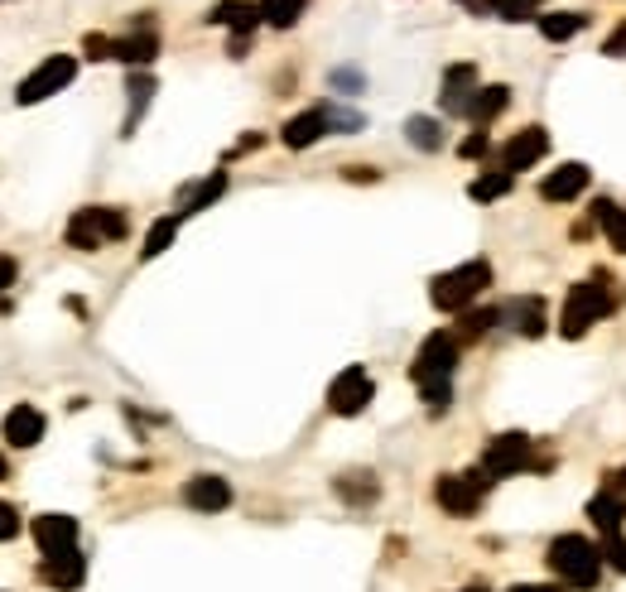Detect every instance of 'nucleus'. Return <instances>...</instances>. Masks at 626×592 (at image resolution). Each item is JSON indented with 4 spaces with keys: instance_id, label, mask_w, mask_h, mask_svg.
I'll return each mask as SVG.
<instances>
[{
    "instance_id": "1",
    "label": "nucleus",
    "mask_w": 626,
    "mask_h": 592,
    "mask_svg": "<svg viewBox=\"0 0 626 592\" xmlns=\"http://www.w3.org/2000/svg\"><path fill=\"white\" fill-rule=\"evenodd\" d=\"M617 308V294H612V279L608 275H592L584 285H574L564 294V308H559V332H564L568 342H578L592 323H602Z\"/></svg>"
},
{
    "instance_id": "2",
    "label": "nucleus",
    "mask_w": 626,
    "mask_h": 592,
    "mask_svg": "<svg viewBox=\"0 0 626 592\" xmlns=\"http://www.w3.org/2000/svg\"><path fill=\"white\" fill-rule=\"evenodd\" d=\"M544 558H550V574L574 592L598 588V578H602V550L588 540V534H559Z\"/></svg>"
},
{
    "instance_id": "3",
    "label": "nucleus",
    "mask_w": 626,
    "mask_h": 592,
    "mask_svg": "<svg viewBox=\"0 0 626 592\" xmlns=\"http://www.w3.org/2000/svg\"><path fill=\"white\" fill-rule=\"evenodd\" d=\"M458 352H463V338H458V332H429V338L420 342L415 362H410V381H415L420 390L453 386Z\"/></svg>"
},
{
    "instance_id": "4",
    "label": "nucleus",
    "mask_w": 626,
    "mask_h": 592,
    "mask_svg": "<svg viewBox=\"0 0 626 592\" xmlns=\"http://www.w3.org/2000/svg\"><path fill=\"white\" fill-rule=\"evenodd\" d=\"M487 285H491V265L487 261H463L458 270L434 275L429 299H434V308H439V314H463V308L473 304Z\"/></svg>"
},
{
    "instance_id": "5",
    "label": "nucleus",
    "mask_w": 626,
    "mask_h": 592,
    "mask_svg": "<svg viewBox=\"0 0 626 592\" xmlns=\"http://www.w3.org/2000/svg\"><path fill=\"white\" fill-rule=\"evenodd\" d=\"M130 217L121 207H77L68 222V245L73 251H102L107 241H126Z\"/></svg>"
},
{
    "instance_id": "6",
    "label": "nucleus",
    "mask_w": 626,
    "mask_h": 592,
    "mask_svg": "<svg viewBox=\"0 0 626 592\" xmlns=\"http://www.w3.org/2000/svg\"><path fill=\"white\" fill-rule=\"evenodd\" d=\"M73 77H77V59H68V53H53V59H43L39 68L15 87V102H20V106H35V102H43V97L63 92Z\"/></svg>"
},
{
    "instance_id": "7",
    "label": "nucleus",
    "mask_w": 626,
    "mask_h": 592,
    "mask_svg": "<svg viewBox=\"0 0 626 592\" xmlns=\"http://www.w3.org/2000/svg\"><path fill=\"white\" fill-rule=\"evenodd\" d=\"M530 449H535V439H525V433H497L483 453V477L487 482H501V477L525 473V467H530Z\"/></svg>"
},
{
    "instance_id": "8",
    "label": "nucleus",
    "mask_w": 626,
    "mask_h": 592,
    "mask_svg": "<svg viewBox=\"0 0 626 592\" xmlns=\"http://www.w3.org/2000/svg\"><path fill=\"white\" fill-rule=\"evenodd\" d=\"M372 395H376L372 371H366V366H348V371L333 376V386H328V410H333V415H342V419H352V415H362V410L372 405Z\"/></svg>"
},
{
    "instance_id": "9",
    "label": "nucleus",
    "mask_w": 626,
    "mask_h": 592,
    "mask_svg": "<svg viewBox=\"0 0 626 592\" xmlns=\"http://www.w3.org/2000/svg\"><path fill=\"white\" fill-rule=\"evenodd\" d=\"M483 491H487L483 473H449V477H439V487H434V501H439L449 516L467 520V516H477V506H483Z\"/></svg>"
},
{
    "instance_id": "10",
    "label": "nucleus",
    "mask_w": 626,
    "mask_h": 592,
    "mask_svg": "<svg viewBox=\"0 0 626 592\" xmlns=\"http://www.w3.org/2000/svg\"><path fill=\"white\" fill-rule=\"evenodd\" d=\"M544 154H550V130H544V126H525L521 136H511L506 150H501V169H506V174L535 169Z\"/></svg>"
},
{
    "instance_id": "11",
    "label": "nucleus",
    "mask_w": 626,
    "mask_h": 592,
    "mask_svg": "<svg viewBox=\"0 0 626 592\" xmlns=\"http://www.w3.org/2000/svg\"><path fill=\"white\" fill-rule=\"evenodd\" d=\"M477 68L473 63H449L443 68V92H439V106L449 111V116H467V106H473V97H477Z\"/></svg>"
},
{
    "instance_id": "12",
    "label": "nucleus",
    "mask_w": 626,
    "mask_h": 592,
    "mask_svg": "<svg viewBox=\"0 0 626 592\" xmlns=\"http://www.w3.org/2000/svg\"><path fill=\"white\" fill-rule=\"evenodd\" d=\"M184 501L193 511H203V516H217V511L231 506V482H227V477H217V473H198V477H188V482H184Z\"/></svg>"
},
{
    "instance_id": "13",
    "label": "nucleus",
    "mask_w": 626,
    "mask_h": 592,
    "mask_svg": "<svg viewBox=\"0 0 626 592\" xmlns=\"http://www.w3.org/2000/svg\"><path fill=\"white\" fill-rule=\"evenodd\" d=\"M154 53H160V35H154V20H150V15L136 20V35H126V39L111 43V59L130 63V68H145V63H154Z\"/></svg>"
},
{
    "instance_id": "14",
    "label": "nucleus",
    "mask_w": 626,
    "mask_h": 592,
    "mask_svg": "<svg viewBox=\"0 0 626 592\" xmlns=\"http://www.w3.org/2000/svg\"><path fill=\"white\" fill-rule=\"evenodd\" d=\"M87 578V554L83 550H63V554H43V583L53 592H77Z\"/></svg>"
},
{
    "instance_id": "15",
    "label": "nucleus",
    "mask_w": 626,
    "mask_h": 592,
    "mask_svg": "<svg viewBox=\"0 0 626 592\" xmlns=\"http://www.w3.org/2000/svg\"><path fill=\"white\" fill-rule=\"evenodd\" d=\"M328 106H309V111H299V116H289L285 121V130H279V140L289 144V150H309L313 140H323L328 136Z\"/></svg>"
},
{
    "instance_id": "16",
    "label": "nucleus",
    "mask_w": 626,
    "mask_h": 592,
    "mask_svg": "<svg viewBox=\"0 0 626 592\" xmlns=\"http://www.w3.org/2000/svg\"><path fill=\"white\" fill-rule=\"evenodd\" d=\"M261 20H265L261 15V0H217V5H212V15H208V25H227L231 35L251 39Z\"/></svg>"
},
{
    "instance_id": "17",
    "label": "nucleus",
    "mask_w": 626,
    "mask_h": 592,
    "mask_svg": "<svg viewBox=\"0 0 626 592\" xmlns=\"http://www.w3.org/2000/svg\"><path fill=\"white\" fill-rule=\"evenodd\" d=\"M0 433H5L10 449H35V443L43 439V415L35 405H15L5 415V424H0Z\"/></svg>"
},
{
    "instance_id": "18",
    "label": "nucleus",
    "mask_w": 626,
    "mask_h": 592,
    "mask_svg": "<svg viewBox=\"0 0 626 592\" xmlns=\"http://www.w3.org/2000/svg\"><path fill=\"white\" fill-rule=\"evenodd\" d=\"M35 544L43 554H63V550H77V520L73 516H39L35 520Z\"/></svg>"
},
{
    "instance_id": "19",
    "label": "nucleus",
    "mask_w": 626,
    "mask_h": 592,
    "mask_svg": "<svg viewBox=\"0 0 626 592\" xmlns=\"http://www.w3.org/2000/svg\"><path fill=\"white\" fill-rule=\"evenodd\" d=\"M584 188H588V169H584V164H564V169H554L540 184V198H544V203H574Z\"/></svg>"
},
{
    "instance_id": "20",
    "label": "nucleus",
    "mask_w": 626,
    "mask_h": 592,
    "mask_svg": "<svg viewBox=\"0 0 626 592\" xmlns=\"http://www.w3.org/2000/svg\"><path fill=\"white\" fill-rule=\"evenodd\" d=\"M511 106V87L506 83H491V87H477V97H473V106H467V121H473L477 130H487L491 121L501 116V111Z\"/></svg>"
},
{
    "instance_id": "21",
    "label": "nucleus",
    "mask_w": 626,
    "mask_h": 592,
    "mask_svg": "<svg viewBox=\"0 0 626 592\" xmlns=\"http://www.w3.org/2000/svg\"><path fill=\"white\" fill-rule=\"evenodd\" d=\"M222 193H227V169L208 174L203 184H188V188H184V198H178V217H193V212L212 207V203H217Z\"/></svg>"
},
{
    "instance_id": "22",
    "label": "nucleus",
    "mask_w": 626,
    "mask_h": 592,
    "mask_svg": "<svg viewBox=\"0 0 626 592\" xmlns=\"http://www.w3.org/2000/svg\"><path fill=\"white\" fill-rule=\"evenodd\" d=\"M501 318H511V328L521 332V338H540L544 332V299H516V304L501 308Z\"/></svg>"
},
{
    "instance_id": "23",
    "label": "nucleus",
    "mask_w": 626,
    "mask_h": 592,
    "mask_svg": "<svg viewBox=\"0 0 626 592\" xmlns=\"http://www.w3.org/2000/svg\"><path fill=\"white\" fill-rule=\"evenodd\" d=\"M622 516H626V496H617L612 487H602L598 496L588 501V520L598 525L602 534H608V530H622Z\"/></svg>"
},
{
    "instance_id": "24",
    "label": "nucleus",
    "mask_w": 626,
    "mask_h": 592,
    "mask_svg": "<svg viewBox=\"0 0 626 592\" xmlns=\"http://www.w3.org/2000/svg\"><path fill=\"white\" fill-rule=\"evenodd\" d=\"M592 222H598L602 231H608V241H612V251H622L626 255V212L612 203V198H598L592 203Z\"/></svg>"
},
{
    "instance_id": "25",
    "label": "nucleus",
    "mask_w": 626,
    "mask_h": 592,
    "mask_svg": "<svg viewBox=\"0 0 626 592\" xmlns=\"http://www.w3.org/2000/svg\"><path fill=\"white\" fill-rule=\"evenodd\" d=\"M584 29H588V15H584V10H559V15H540V35L550 39V43H564V39L584 35Z\"/></svg>"
},
{
    "instance_id": "26",
    "label": "nucleus",
    "mask_w": 626,
    "mask_h": 592,
    "mask_svg": "<svg viewBox=\"0 0 626 592\" xmlns=\"http://www.w3.org/2000/svg\"><path fill=\"white\" fill-rule=\"evenodd\" d=\"M126 92H130V111H126V126H121V136H136L145 106H150V97H154V77H150V73H130Z\"/></svg>"
},
{
    "instance_id": "27",
    "label": "nucleus",
    "mask_w": 626,
    "mask_h": 592,
    "mask_svg": "<svg viewBox=\"0 0 626 592\" xmlns=\"http://www.w3.org/2000/svg\"><path fill=\"white\" fill-rule=\"evenodd\" d=\"M511 184H516V174H506V169L477 174L473 184H467V198H473V203H497V198H506V193H511Z\"/></svg>"
},
{
    "instance_id": "28",
    "label": "nucleus",
    "mask_w": 626,
    "mask_h": 592,
    "mask_svg": "<svg viewBox=\"0 0 626 592\" xmlns=\"http://www.w3.org/2000/svg\"><path fill=\"white\" fill-rule=\"evenodd\" d=\"M405 140L415 144V150L434 154V150H443V126L434 116H410L405 121Z\"/></svg>"
},
{
    "instance_id": "29",
    "label": "nucleus",
    "mask_w": 626,
    "mask_h": 592,
    "mask_svg": "<svg viewBox=\"0 0 626 592\" xmlns=\"http://www.w3.org/2000/svg\"><path fill=\"white\" fill-rule=\"evenodd\" d=\"M178 222H184V217H178V212H174V217H160V222H154V227H150V237H145V245H140V261H154V255H164V251H170L174 237H178Z\"/></svg>"
},
{
    "instance_id": "30",
    "label": "nucleus",
    "mask_w": 626,
    "mask_h": 592,
    "mask_svg": "<svg viewBox=\"0 0 626 592\" xmlns=\"http://www.w3.org/2000/svg\"><path fill=\"white\" fill-rule=\"evenodd\" d=\"M304 10H309V0H261L265 25H275V29H295Z\"/></svg>"
},
{
    "instance_id": "31",
    "label": "nucleus",
    "mask_w": 626,
    "mask_h": 592,
    "mask_svg": "<svg viewBox=\"0 0 626 592\" xmlns=\"http://www.w3.org/2000/svg\"><path fill=\"white\" fill-rule=\"evenodd\" d=\"M501 323V308H463V323H458V338L473 342L483 338V332H491Z\"/></svg>"
},
{
    "instance_id": "32",
    "label": "nucleus",
    "mask_w": 626,
    "mask_h": 592,
    "mask_svg": "<svg viewBox=\"0 0 626 592\" xmlns=\"http://www.w3.org/2000/svg\"><path fill=\"white\" fill-rule=\"evenodd\" d=\"M376 491H381V487H376L372 473H362V482H352V473L338 477V496L348 501V506H366V501H376Z\"/></svg>"
},
{
    "instance_id": "33",
    "label": "nucleus",
    "mask_w": 626,
    "mask_h": 592,
    "mask_svg": "<svg viewBox=\"0 0 626 592\" xmlns=\"http://www.w3.org/2000/svg\"><path fill=\"white\" fill-rule=\"evenodd\" d=\"M540 5L544 0H491V15L506 20V25H521V20H530Z\"/></svg>"
},
{
    "instance_id": "34",
    "label": "nucleus",
    "mask_w": 626,
    "mask_h": 592,
    "mask_svg": "<svg viewBox=\"0 0 626 592\" xmlns=\"http://www.w3.org/2000/svg\"><path fill=\"white\" fill-rule=\"evenodd\" d=\"M598 550H602V564H612L617 574H626V534H622V530H608V534H602Z\"/></svg>"
},
{
    "instance_id": "35",
    "label": "nucleus",
    "mask_w": 626,
    "mask_h": 592,
    "mask_svg": "<svg viewBox=\"0 0 626 592\" xmlns=\"http://www.w3.org/2000/svg\"><path fill=\"white\" fill-rule=\"evenodd\" d=\"M328 126H338V136H352V130H362L366 121L356 116V111H342V106H328Z\"/></svg>"
},
{
    "instance_id": "36",
    "label": "nucleus",
    "mask_w": 626,
    "mask_h": 592,
    "mask_svg": "<svg viewBox=\"0 0 626 592\" xmlns=\"http://www.w3.org/2000/svg\"><path fill=\"white\" fill-rule=\"evenodd\" d=\"M328 83H333V87H338V92H348V97H356V92H362V87H366V77H362V73H356V68H338V73H333V77H328Z\"/></svg>"
},
{
    "instance_id": "37",
    "label": "nucleus",
    "mask_w": 626,
    "mask_h": 592,
    "mask_svg": "<svg viewBox=\"0 0 626 592\" xmlns=\"http://www.w3.org/2000/svg\"><path fill=\"white\" fill-rule=\"evenodd\" d=\"M487 150H491V136H487V130H473V136L458 144V154H463V160H483Z\"/></svg>"
},
{
    "instance_id": "38",
    "label": "nucleus",
    "mask_w": 626,
    "mask_h": 592,
    "mask_svg": "<svg viewBox=\"0 0 626 592\" xmlns=\"http://www.w3.org/2000/svg\"><path fill=\"white\" fill-rule=\"evenodd\" d=\"M602 53H608V59H626V20L612 29L608 39H602Z\"/></svg>"
},
{
    "instance_id": "39",
    "label": "nucleus",
    "mask_w": 626,
    "mask_h": 592,
    "mask_svg": "<svg viewBox=\"0 0 626 592\" xmlns=\"http://www.w3.org/2000/svg\"><path fill=\"white\" fill-rule=\"evenodd\" d=\"M15 534H20V516H15V506H5V501H0V544L15 540Z\"/></svg>"
},
{
    "instance_id": "40",
    "label": "nucleus",
    "mask_w": 626,
    "mask_h": 592,
    "mask_svg": "<svg viewBox=\"0 0 626 592\" xmlns=\"http://www.w3.org/2000/svg\"><path fill=\"white\" fill-rule=\"evenodd\" d=\"M111 43H116V39H107V35H87V39H83V49H87V59H111Z\"/></svg>"
},
{
    "instance_id": "41",
    "label": "nucleus",
    "mask_w": 626,
    "mask_h": 592,
    "mask_svg": "<svg viewBox=\"0 0 626 592\" xmlns=\"http://www.w3.org/2000/svg\"><path fill=\"white\" fill-rule=\"evenodd\" d=\"M15 275H20L15 255H0V294H5V289H10V285H15Z\"/></svg>"
},
{
    "instance_id": "42",
    "label": "nucleus",
    "mask_w": 626,
    "mask_h": 592,
    "mask_svg": "<svg viewBox=\"0 0 626 592\" xmlns=\"http://www.w3.org/2000/svg\"><path fill=\"white\" fill-rule=\"evenodd\" d=\"M506 592H564V583H516V588H506Z\"/></svg>"
},
{
    "instance_id": "43",
    "label": "nucleus",
    "mask_w": 626,
    "mask_h": 592,
    "mask_svg": "<svg viewBox=\"0 0 626 592\" xmlns=\"http://www.w3.org/2000/svg\"><path fill=\"white\" fill-rule=\"evenodd\" d=\"M612 491H617V496H626V467H622V473H612V482H608Z\"/></svg>"
},
{
    "instance_id": "44",
    "label": "nucleus",
    "mask_w": 626,
    "mask_h": 592,
    "mask_svg": "<svg viewBox=\"0 0 626 592\" xmlns=\"http://www.w3.org/2000/svg\"><path fill=\"white\" fill-rule=\"evenodd\" d=\"M348 178H352V184H356V178H376V169H366V164H352Z\"/></svg>"
},
{
    "instance_id": "45",
    "label": "nucleus",
    "mask_w": 626,
    "mask_h": 592,
    "mask_svg": "<svg viewBox=\"0 0 626 592\" xmlns=\"http://www.w3.org/2000/svg\"><path fill=\"white\" fill-rule=\"evenodd\" d=\"M467 10H477V15H491V0H463Z\"/></svg>"
},
{
    "instance_id": "46",
    "label": "nucleus",
    "mask_w": 626,
    "mask_h": 592,
    "mask_svg": "<svg viewBox=\"0 0 626 592\" xmlns=\"http://www.w3.org/2000/svg\"><path fill=\"white\" fill-rule=\"evenodd\" d=\"M5 477H10V463H5V457H0V482H5Z\"/></svg>"
},
{
    "instance_id": "47",
    "label": "nucleus",
    "mask_w": 626,
    "mask_h": 592,
    "mask_svg": "<svg viewBox=\"0 0 626 592\" xmlns=\"http://www.w3.org/2000/svg\"><path fill=\"white\" fill-rule=\"evenodd\" d=\"M463 592H487V588H463Z\"/></svg>"
}]
</instances>
